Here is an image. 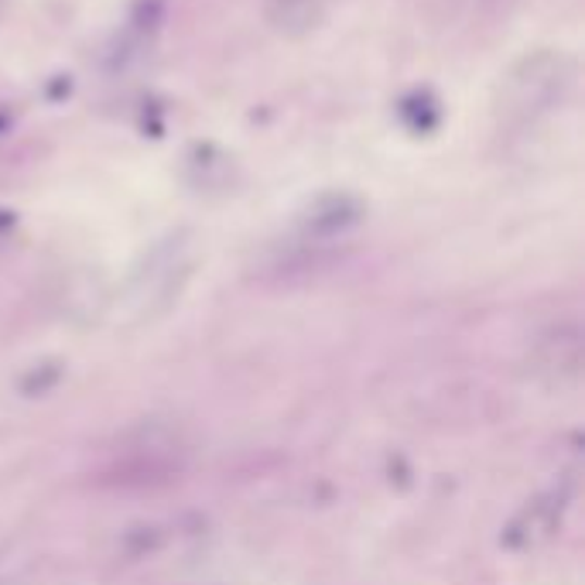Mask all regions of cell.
<instances>
[{
  "label": "cell",
  "instance_id": "6da1fadb",
  "mask_svg": "<svg viewBox=\"0 0 585 585\" xmlns=\"http://www.w3.org/2000/svg\"><path fill=\"white\" fill-rule=\"evenodd\" d=\"M531 373L548 387H572L582 377V333L578 325H558L531 349Z\"/></svg>",
  "mask_w": 585,
  "mask_h": 585
}]
</instances>
